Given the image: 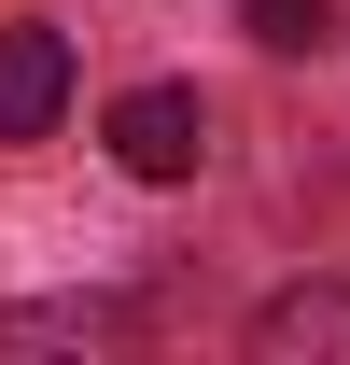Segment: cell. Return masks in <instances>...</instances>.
Returning <instances> with one entry per match:
<instances>
[{"label": "cell", "instance_id": "6da1fadb", "mask_svg": "<svg viewBox=\"0 0 350 365\" xmlns=\"http://www.w3.org/2000/svg\"><path fill=\"white\" fill-rule=\"evenodd\" d=\"M112 155H127L140 182H182L196 155H211V113H196V85H127V98H112Z\"/></svg>", "mask_w": 350, "mask_h": 365}, {"label": "cell", "instance_id": "7a4b0ae2", "mask_svg": "<svg viewBox=\"0 0 350 365\" xmlns=\"http://www.w3.org/2000/svg\"><path fill=\"white\" fill-rule=\"evenodd\" d=\"M70 113V43L56 29H0V140H43Z\"/></svg>", "mask_w": 350, "mask_h": 365}, {"label": "cell", "instance_id": "3957f363", "mask_svg": "<svg viewBox=\"0 0 350 365\" xmlns=\"http://www.w3.org/2000/svg\"><path fill=\"white\" fill-rule=\"evenodd\" d=\"M253 337H266V351H350V295H280Z\"/></svg>", "mask_w": 350, "mask_h": 365}, {"label": "cell", "instance_id": "277c9868", "mask_svg": "<svg viewBox=\"0 0 350 365\" xmlns=\"http://www.w3.org/2000/svg\"><path fill=\"white\" fill-rule=\"evenodd\" d=\"M238 14H253V43H280V56H308V43H322V29H336L322 0H238Z\"/></svg>", "mask_w": 350, "mask_h": 365}]
</instances>
